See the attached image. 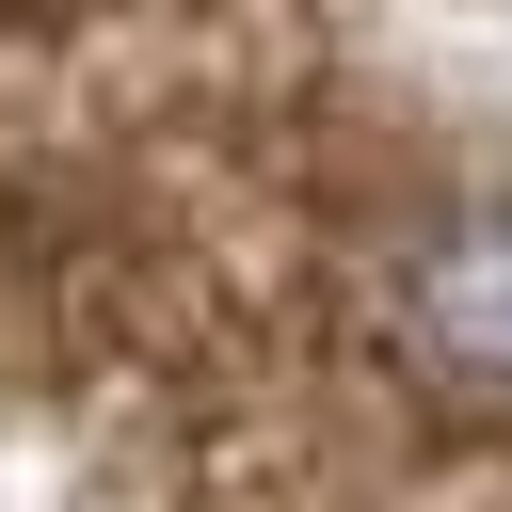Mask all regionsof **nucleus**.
<instances>
[{
  "label": "nucleus",
  "instance_id": "obj_1",
  "mask_svg": "<svg viewBox=\"0 0 512 512\" xmlns=\"http://www.w3.org/2000/svg\"><path fill=\"white\" fill-rule=\"evenodd\" d=\"M416 352L448 368V384H480V400H512V192H480V208H448L432 240H416Z\"/></svg>",
  "mask_w": 512,
  "mask_h": 512
}]
</instances>
